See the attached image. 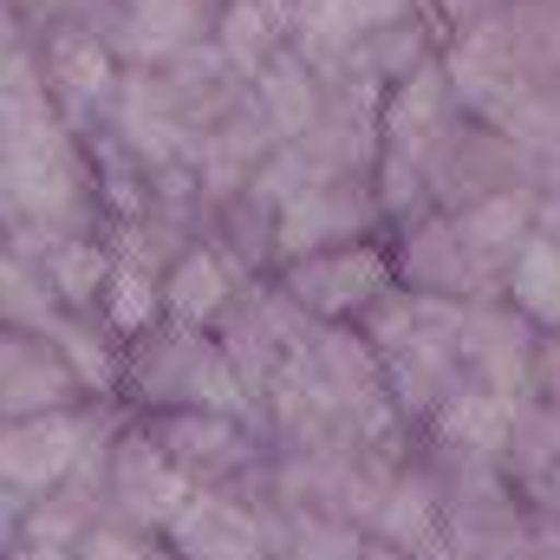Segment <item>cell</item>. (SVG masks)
Returning a JSON list of instances; mask_svg holds the SVG:
<instances>
[{"instance_id": "cell-1", "label": "cell", "mask_w": 560, "mask_h": 560, "mask_svg": "<svg viewBox=\"0 0 560 560\" xmlns=\"http://www.w3.org/2000/svg\"><path fill=\"white\" fill-rule=\"evenodd\" d=\"M66 235H112L105 202H98V176H92V150L79 131L0 156V242L13 255H46Z\"/></svg>"}, {"instance_id": "cell-2", "label": "cell", "mask_w": 560, "mask_h": 560, "mask_svg": "<svg viewBox=\"0 0 560 560\" xmlns=\"http://www.w3.org/2000/svg\"><path fill=\"white\" fill-rule=\"evenodd\" d=\"M125 418H176V411H235L255 418V398L242 392V378L229 372L215 332L156 319L138 339H125L118 359V398Z\"/></svg>"}, {"instance_id": "cell-3", "label": "cell", "mask_w": 560, "mask_h": 560, "mask_svg": "<svg viewBox=\"0 0 560 560\" xmlns=\"http://www.w3.org/2000/svg\"><path fill=\"white\" fill-rule=\"evenodd\" d=\"M418 170H423V196H430L436 215H456V209L489 202V196H502V189H535L528 150L509 138V131L469 118V112L450 118V131L423 150Z\"/></svg>"}, {"instance_id": "cell-4", "label": "cell", "mask_w": 560, "mask_h": 560, "mask_svg": "<svg viewBox=\"0 0 560 560\" xmlns=\"http://www.w3.org/2000/svg\"><path fill=\"white\" fill-rule=\"evenodd\" d=\"M392 268L398 287H411L423 300H450V306H489L509 287V261L482 255L456 215H418L405 229H392Z\"/></svg>"}, {"instance_id": "cell-5", "label": "cell", "mask_w": 560, "mask_h": 560, "mask_svg": "<svg viewBox=\"0 0 560 560\" xmlns=\"http://www.w3.org/2000/svg\"><path fill=\"white\" fill-rule=\"evenodd\" d=\"M275 287L313 319V326H359L392 287H398V268H392V235L378 242H352V248H319V255H300L275 268Z\"/></svg>"}, {"instance_id": "cell-6", "label": "cell", "mask_w": 560, "mask_h": 560, "mask_svg": "<svg viewBox=\"0 0 560 560\" xmlns=\"http://www.w3.org/2000/svg\"><path fill=\"white\" fill-rule=\"evenodd\" d=\"M150 436L163 443V456L176 463V476L189 489H242L261 495L268 482V443L255 418L235 411H176V418H143Z\"/></svg>"}, {"instance_id": "cell-7", "label": "cell", "mask_w": 560, "mask_h": 560, "mask_svg": "<svg viewBox=\"0 0 560 560\" xmlns=\"http://www.w3.org/2000/svg\"><path fill=\"white\" fill-rule=\"evenodd\" d=\"M105 418H112V405H79V411H46V418L0 423V489L20 495V502L59 495L85 469Z\"/></svg>"}, {"instance_id": "cell-8", "label": "cell", "mask_w": 560, "mask_h": 560, "mask_svg": "<svg viewBox=\"0 0 560 560\" xmlns=\"http://www.w3.org/2000/svg\"><path fill=\"white\" fill-rule=\"evenodd\" d=\"M306 332H313V319L280 293L275 275H255L235 293V306L215 319V346H222L229 372L242 378V392H248L255 405L268 398V385L293 365V352L306 346Z\"/></svg>"}, {"instance_id": "cell-9", "label": "cell", "mask_w": 560, "mask_h": 560, "mask_svg": "<svg viewBox=\"0 0 560 560\" xmlns=\"http://www.w3.org/2000/svg\"><path fill=\"white\" fill-rule=\"evenodd\" d=\"M280 522L261 495L242 489H189L163 528L170 560H275Z\"/></svg>"}, {"instance_id": "cell-10", "label": "cell", "mask_w": 560, "mask_h": 560, "mask_svg": "<svg viewBox=\"0 0 560 560\" xmlns=\"http://www.w3.org/2000/svg\"><path fill=\"white\" fill-rule=\"evenodd\" d=\"M378 235H392V229H385L372 176H332V183H313L275 209V268L300 261V255H319V248L378 242Z\"/></svg>"}, {"instance_id": "cell-11", "label": "cell", "mask_w": 560, "mask_h": 560, "mask_svg": "<svg viewBox=\"0 0 560 560\" xmlns=\"http://www.w3.org/2000/svg\"><path fill=\"white\" fill-rule=\"evenodd\" d=\"M33 66L46 79V98L59 105V118L79 138L112 118L118 85H125V59L112 52V39L79 33V26H46V33H33Z\"/></svg>"}, {"instance_id": "cell-12", "label": "cell", "mask_w": 560, "mask_h": 560, "mask_svg": "<svg viewBox=\"0 0 560 560\" xmlns=\"http://www.w3.org/2000/svg\"><path fill=\"white\" fill-rule=\"evenodd\" d=\"M535 352H541V332H535L509 300L463 306V326H456V365H463V385H482V392L522 398V392H528V372H535Z\"/></svg>"}, {"instance_id": "cell-13", "label": "cell", "mask_w": 560, "mask_h": 560, "mask_svg": "<svg viewBox=\"0 0 560 560\" xmlns=\"http://www.w3.org/2000/svg\"><path fill=\"white\" fill-rule=\"evenodd\" d=\"M79 405H98V398H85V385L66 365V352L46 332L0 326V423L46 418V411H79Z\"/></svg>"}, {"instance_id": "cell-14", "label": "cell", "mask_w": 560, "mask_h": 560, "mask_svg": "<svg viewBox=\"0 0 560 560\" xmlns=\"http://www.w3.org/2000/svg\"><path fill=\"white\" fill-rule=\"evenodd\" d=\"M248 280L255 275H248L229 248H215V242L202 235V242H189L183 255L163 261V275H156V300H163V319L196 326V332H215V319L235 306V293H242Z\"/></svg>"}, {"instance_id": "cell-15", "label": "cell", "mask_w": 560, "mask_h": 560, "mask_svg": "<svg viewBox=\"0 0 560 560\" xmlns=\"http://www.w3.org/2000/svg\"><path fill=\"white\" fill-rule=\"evenodd\" d=\"M365 535L385 541V548H398V555H411V560H436V548H443V495H436V469H430L423 443L392 469V482H385Z\"/></svg>"}, {"instance_id": "cell-16", "label": "cell", "mask_w": 560, "mask_h": 560, "mask_svg": "<svg viewBox=\"0 0 560 560\" xmlns=\"http://www.w3.org/2000/svg\"><path fill=\"white\" fill-rule=\"evenodd\" d=\"M509 436H515V398L482 385H456L418 430L423 450L463 456V463H509Z\"/></svg>"}, {"instance_id": "cell-17", "label": "cell", "mask_w": 560, "mask_h": 560, "mask_svg": "<svg viewBox=\"0 0 560 560\" xmlns=\"http://www.w3.org/2000/svg\"><path fill=\"white\" fill-rule=\"evenodd\" d=\"M456 112H463V105H456V92H450L443 66H436V59L418 66L411 79H398V85L378 98V156L423 163V150L450 131V118H456Z\"/></svg>"}, {"instance_id": "cell-18", "label": "cell", "mask_w": 560, "mask_h": 560, "mask_svg": "<svg viewBox=\"0 0 560 560\" xmlns=\"http://www.w3.org/2000/svg\"><path fill=\"white\" fill-rule=\"evenodd\" d=\"M418 7L423 0H287V33H293V52H306L313 66H332L365 33H378Z\"/></svg>"}, {"instance_id": "cell-19", "label": "cell", "mask_w": 560, "mask_h": 560, "mask_svg": "<svg viewBox=\"0 0 560 560\" xmlns=\"http://www.w3.org/2000/svg\"><path fill=\"white\" fill-rule=\"evenodd\" d=\"M248 98H255L261 125L275 131V143H293L319 125V112H326V79H319V66H313L306 52L287 46V52H275V59L248 79Z\"/></svg>"}, {"instance_id": "cell-20", "label": "cell", "mask_w": 560, "mask_h": 560, "mask_svg": "<svg viewBox=\"0 0 560 560\" xmlns=\"http://www.w3.org/2000/svg\"><path fill=\"white\" fill-rule=\"evenodd\" d=\"M72 125L59 118V105L46 98V79L33 66V46L13 52L0 66V156H20V150H39V143L66 138Z\"/></svg>"}, {"instance_id": "cell-21", "label": "cell", "mask_w": 560, "mask_h": 560, "mask_svg": "<svg viewBox=\"0 0 560 560\" xmlns=\"http://www.w3.org/2000/svg\"><path fill=\"white\" fill-rule=\"evenodd\" d=\"M112 268H118L112 235H66L46 255H33V275L46 280V293L59 300V313H98Z\"/></svg>"}, {"instance_id": "cell-22", "label": "cell", "mask_w": 560, "mask_h": 560, "mask_svg": "<svg viewBox=\"0 0 560 560\" xmlns=\"http://www.w3.org/2000/svg\"><path fill=\"white\" fill-rule=\"evenodd\" d=\"M209 46H215L242 79H255L275 52L293 46V33H287V0H222Z\"/></svg>"}, {"instance_id": "cell-23", "label": "cell", "mask_w": 560, "mask_h": 560, "mask_svg": "<svg viewBox=\"0 0 560 560\" xmlns=\"http://www.w3.org/2000/svg\"><path fill=\"white\" fill-rule=\"evenodd\" d=\"M502 300H509V306L541 332V339H560V248H555V242L528 235V242L515 248Z\"/></svg>"}, {"instance_id": "cell-24", "label": "cell", "mask_w": 560, "mask_h": 560, "mask_svg": "<svg viewBox=\"0 0 560 560\" xmlns=\"http://www.w3.org/2000/svg\"><path fill=\"white\" fill-rule=\"evenodd\" d=\"M456 222H463V235H469L482 255L515 261V248L535 235V189H502V196H489V202H469V209H456Z\"/></svg>"}, {"instance_id": "cell-25", "label": "cell", "mask_w": 560, "mask_h": 560, "mask_svg": "<svg viewBox=\"0 0 560 560\" xmlns=\"http://www.w3.org/2000/svg\"><path fill=\"white\" fill-rule=\"evenodd\" d=\"M98 319L112 339H138L143 326L163 319V300H156V268H143L131 255H118V268L105 280V300H98Z\"/></svg>"}, {"instance_id": "cell-26", "label": "cell", "mask_w": 560, "mask_h": 560, "mask_svg": "<svg viewBox=\"0 0 560 560\" xmlns=\"http://www.w3.org/2000/svg\"><path fill=\"white\" fill-rule=\"evenodd\" d=\"M522 398H535V405H560V339H541V352H535V372H528V392Z\"/></svg>"}, {"instance_id": "cell-27", "label": "cell", "mask_w": 560, "mask_h": 560, "mask_svg": "<svg viewBox=\"0 0 560 560\" xmlns=\"http://www.w3.org/2000/svg\"><path fill=\"white\" fill-rule=\"evenodd\" d=\"M33 46V26H26V13L13 7V0H0V66L13 59V52H26Z\"/></svg>"}, {"instance_id": "cell-28", "label": "cell", "mask_w": 560, "mask_h": 560, "mask_svg": "<svg viewBox=\"0 0 560 560\" xmlns=\"http://www.w3.org/2000/svg\"><path fill=\"white\" fill-rule=\"evenodd\" d=\"M535 235L560 248V189H535Z\"/></svg>"}]
</instances>
